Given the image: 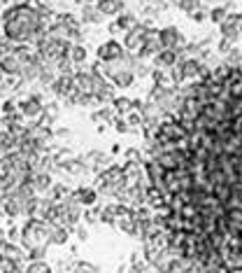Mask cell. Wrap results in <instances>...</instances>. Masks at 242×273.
<instances>
[{
    "instance_id": "cell-1",
    "label": "cell",
    "mask_w": 242,
    "mask_h": 273,
    "mask_svg": "<svg viewBox=\"0 0 242 273\" xmlns=\"http://www.w3.org/2000/svg\"><path fill=\"white\" fill-rule=\"evenodd\" d=\"M154 234L175 259L242 273V61L203 73L149 138Z\"/></svg>"
},
{
    "instance_id": "cell-2",
    "label": "cell",
    "mask_w": 242,
    "mask_h": 273,
    "mask_svg": "<svg viewBox=\"0 0 242 273\" xmlns=\"http://www.w3.org/2000/svg\"><path fill=\"white\" fill-rule=\"evenodd\" d=\"M47 5L35 7L31 3H16L10 5L3 14H0V28L3 35L12 42V45H35L44 33L49 31L47 24Z\"/></svg>"
},
{
    "instance_id": "cell-3",
    "label": "cell",
    "mask_w": 242,
    "mask_h": 273,
    "mask_svg": "<svg viewBox=\"0 0 242 273\" xmlns=\"http://www.w3.org/2000/svg\"><path fill=\"white\" fill-rule=\"evenodd\" d=\"M52 231L54 224L47 222L44 217H28L26 224L21 226V245L28 252V257L33 259H42L47 245H52Z\"/></svg>"
},
{
    "instance_id": "cell-4",
    "label": "cell",
    "mask_w": 242,
    "mask_h": 273,
    "mask_svg": "<svg viewBox=\"0 0 242 273\" xmlns=\"http://www.w3.org/2000/svg\"><path fill=\"white\" fill-rule=\"evenodd\" d=\"M31 58V52L26 49V45H14L5 56L0 58V73L5 75H21L23 66Z\"/></svg>"
},
{
    "instance_id": "cell-5",
    "label": "cell",
    "mask_w": 242,
    "mask_h": 273,
    "mask_svg": "<svg viewBox=\"0 0 242 273\" xmlns=\"http://www.w3.org/2000/svg\"><path fill=\"white\" fill-rule=\"evenodd\" d=\"M19 112L23 115V119H37L44 112V103L37 94H31L26 100L19 103Z\"/></svg>"
},
{
    "instance_id": "cell-6",
    "label": "cell",
    "mask_w": 242,
    "mask_h": 273,
    "mask_svg": "<svg viewBox=\"0 0 242 273\" xmlns=\"http://www.w3.org/2000/svg\"><path fill=\"white\" fill-rule=\"evenodd\" d=\"M124 58V47L116 40H107L98 47V61L100 63H114Z\"/></svg>"
},
{
    "instance_id": "cell-7",
    "label": "cell",
    "mask_w": 242,
    "mask_h": 273,
    "mask_svg": "<svg viewBox=\"0 0 242 273\" xmlns=\"http://www.w3.org/2000/svg\"><path fill=\"white\" fill-rule=\"evenodd\" d=\"M93 100H98V103L114 100V89H112V84L98 73H93Z\"/></svg>"
},
{
    "instance_id": "cell-8",
    "label": "cell",
    "mask_w": 242,
    "mask_h": 273,
    "mask_svg": "<svg viewBox=\"0 0 242 273\" xmlns=\"http://www.w3.org/2000/svg\"><path fill=\"white\" fill-rule=\"evenodd\" d=\"M149 28L144 26V24H135V26L131 28V31L126 33V37H124V47L131 49V52H135V49L142 47V42H144V35H147Z\"/></svg>"
},
{
    "instance_id": "cell-9",
    "label": "cell",
    "mask_w": 242,
    "mask_h": 273,
    "mask_svg": "<svg viewBox=\"0 0 242 273\" xmlns=\"http://www.w3.org/2000/svg\"><path fill=\"white\" fill-rule=\"evenodd\" d=\"M158 47H161V33H158V31H152V28H149L147 35H144L142 47L137 49V52H140V58L154 56V54L158 52Z\"/></svg>"
},
{
    "instance_id": "cell-10",
    "label": "cell",
    "mask_w": 242,
    "mask_h": 273,
    "mask_svg": "<svg viewBox=\"0 0 242 273\" xmlns=\"http://www.w3.org/2000/svg\"><path fill=\"white\" fill-rule=\"evenodd\" d=\"M40 70H42V56H40V54H31V58H28V63L23 66L19 77H21L23 82H33V79L40 77Z\"/></svg>"
},
{
    "instance_id": "cell-11",
    "label": "cell",
    "mask_w": 242,
    "mask_h": 273,
    "mask_svg": "<svg viewBox=\"0 0 242 273\" xmlns=\"http://www.w3.org/2000/svg\"><path fill=\"white\" fill-rule=\"evenodd\" d=\"M182 42H184V37H182V33H179L177 28H163V31H161V47L175 49L177 45H182Z\"/></svg>"
},
{
    "instance_id": "cell-12",
    "label": "cell",
    "mask_w": 242,
    "mask_h": 273,
    "mask_svg": "<svg viewBox=\"0 0 242 273\" xmlns=\"http://www.w3.org/2000/svg\"><path fill=\"white\" fill-rule=\"evenodd\" d=\"M0 255H5L10 262H16V264L23 262V250L21 247H16L14 243H7V241L0 243Z\"/></svg>"
},
{
    "instance_id": "cell-13",
    "label": "cell",
    "mask_w": 242,
    "mask_h": 273,
    "mask_svg": "<svg viewBox=\"0 0 242 273\" xmlns=\"http://www.w3.org/2000/svg\"><path fill=\"white\" fill-rule=\"evenodd\" d=\"M177 63V54L173 49H163V52H156L154 54V66L156 68H170Z\"/></svg>"
},
{
    "instance_id": "cell-14",
    "label": "cell",
    "mask_w": 242,
    "mask_h": 273,
    "mask_svg": "<svg viewBox=\"0 0 242 273\" xmlns=\"http://www.w3.org/2000/svg\"><path fill=\"white\" fill-rule=\"evenodd\" d=\"M135 24H137V21H135V16H133V14H124V16H119V19L112 24L110 31L114 33V35H116V33H128Z\"/></svg>"
},
{
    "instance_id": "cell-15",
    "label": "cell",
    "mask_w": 242,
    "mask_h": 273,
    "mask_svg": "<svg viewBox=\"0 0 242 273\" xmlns=\"http://www.w3.org/2000/svg\"><path fill=\"white\" fill-rule=\"evenodd\" d=\"M98 7L103 14H119L124 7V0H98Z\"/></svg>"
},
{
    "instance_id": "cell-16",
    "label": "cell",
    "mask_w": 242,
    "mask_h": 273,
    "mask_svg": "<svg viewBox=\"0 0 242 273\" xmlns=\"http://www.w3.org/2000/svg\"><path fill=\"white\" fill-rule=\"evenodd\" d=\"M75 199H77L82 205H93L95 199H98V192H95V189L82 187V189H77V192H75Z\"/></svg>"
},
{
    "instance_id": "cell-17",
    "label": "cell",
    "mask_w": 242,
    "mask_h": 273,
    "mask_svg": "<svg viewBox=\"0 0 242 273\" xmlns=\"http://www.w3.org/2000/svg\"><path fill=\"white\" fill-rule=\"evenodd\" d=\"M23 273H54V271H52V266H49L44 259H33V262L23 268Z\"/></svg>"
},
{
    "instance_id": "cell-18",
    "label": "cell",
    "mask_w": 242,
    "mask_h": 273,
    "mask_svg": "<svg viewBox=\"0 0 242 273\" xmlns=\"http://www.w3.org/2000/svg\"><path fill=\"white\" fill-rule=\"evenodd\" d=\"M119 210H121V205H105V208L100 210V220L107 222V224H114L116 217H119Z\"/></svg>"
},
{
    "instance_id": "cell-19",
    "label": "cell",
    "mask_w": 242,
    "mask_h": 273,
    "mask_svg": "<svg viewBox=\"0 0 242 273\" xmlns=\"http://www.w3.org/2000/svg\"><path fill=\"white\" fill-rule=\"evenodd\" d=\"M68 238H70V231L65 229V226H54V231H52V243H54V245H65Z\"/></svg>"
},
{
    "instance_id": "cell-20",
    "label": "cell",
    "mask_w": 242,
    "mask_h": 273,
    "mask_svg": "<svg viewBox=\"0 0 242 273\" xmlns=\"http://www.w3.org/2000/svg\"><path fill=\"white\" fill-rule=\"evenodd\" d=\"M100 14H103V12H100L98 7L84 5V10H82V21H89V24H98V21H100Z\"/></svg>"
},
{
    "instance_id": "cell-21",
    "label": "cell",
    "mask_w": 242,
    "mask_h": 273,
    "mask_svg": "<svg viewBox=\"0 0 242 273\" xmlns=\"http://www.w3.org/2000/svg\"><path fill=\"white\" fill-rule=\"evenodd\" d=\"M68 194H70V192H68L65 184H52V189H49V199H52V201H63Z\"/></svg>"
},
{
    "instance_id": "cell-22",
    "label": "cell",
    "mask_w": 242,
    "mask_h": 273,
    "mask_svg": "<svg viewBox=\"0 0 242 273\" xmlns=\"http://www.w3.org/2000/svg\"><path fill=\"white\" fill-rule=\"evenodd\" d=\"M112 103H114V110L121 112V115H128V112L133 110V100L131 98H114Z\"/></svg>"
},
{
    "instance_id": "cell-23",
    "label": "cell",
    "mask_w": 242,
    "mask_h": 273,
    "mask_svg": "<svg viewBox=\"0 0 242 273\" xmlns=\"http://www.w3.org/2000/svg\"><path fill=\"white\" fill-rule=\"evenodd\" d=\"M72 273H100V271H98V266L91 262H77L72 266Z\"/></svg>"
},
{
    "instance_id": "cell-24",
    "label": "cell",
    "mask_w": 242,
    "mask_h": 273,
    "mask_svg": "<svg viewBox=\"0 0 242 273\" xmlns=\"http://www.w3.org/2000/svg\"><path fill=\"white\" fill-rule=\"evenodd\" d=\"M70 61L72 63H82L86 58V49L84 47H79V45H75V47H70Z\"/></svg>"
},
{
    "instance_id": "cell-25",
    "label": "cell",
    "mask_w": 242,
    "mask_h": 273,
    "mask_svg": "<svg viewBox=\"0 0 242 273\" xmlns=\"http://www.w3.org/2000/svg\"><path fill=\"white\" fill-rule=\"evenodd\" d=\"M86 168V163H79V161H68V163H63V171H68L70 175H79L82 171Z\"/></svg>"
},
{
    "instance_id": "cell-26",
    "label": "cell",
    "mask_w": 242,
    "mask_h": 273,
    "mask_svg": "<svg viewBox=\"0 0 242 273\" xmlns=\"http://www.w3.org/2000/svg\"><path fill=\"white\" fill-rule=\"evenodd\" d=\"M93 119L95 121H114V112H112L110 108H103L100 112H95V115H93Z\"/></svg>"
},
{
    "instance_id": "cell-27",
    "label": "cell",
    "mask_w": 242,
    "mask_h": 273,
    "mask_svg": "<svg viewBox=\"0 0 242 273\" xmlns=\"http://www.w3.org/2000/svg\"><path fill=\"white\" fill-rule=\"evenodd\" d=\"M179 73H182V77H184V75L198 73V63H196V61H186L184 66H182V70H179Z\"/></svg>"
},
{
    "instance_id": "cell-28",
    "label": "cell",
    "mask_w": 242,
    "mask_h": 273,
    "mask_svg": "<svg viewBox=\"0 0 242 273\" xmlns=\"http://www.w3.org/2000/svg\"><path fill=\"white\" fill-rule=\"evenodd\" d=\"M128 126H140L142 124V112H135V110H131L128 112Z\"/></svg>"
},
{
    "instance_id": "cell-29",
    "label": "cell",
    "mask_w": 242,
    "mask_h": 273,
    "mask_svg": "<svg viewBox=\"0 0 242 273\" xmlns=\"http://www.w3.org/2000/svg\"><path fill=\"white\" fill-rule=\"evenodd\" d=\"M154 82H156L158 87H170V79L165 77V73H161V70H156V73H154Z\"/></svg>"
},
{
    "instance_id": "cell-30",
    "label": "cell",
    "mask_w": 242,
    "mask_h": 273,
    "mask_svg": "<svg viewBox=\"0 0 242 273\" xmlns=\"http://www.w3.org/2000/svg\"><path fill=\"white\" fill-rule=\"evenodd\" d=\"M84 217H86V222H95V220L100 217V210H95V208L86 210V213H84Z\"/></svg>"
},
{
    "instance_id": "cell-31",
    "label": "cell",
    "mask_w": 242,
    "mask_h": 273,
    "mask_svg": "<svg viewBox=\"0 0 242 273\" xmlns=\"http://www.w3.org/2000/svg\"><path fill=\"white\" fill-rule=\"evenodd\" d=\"M116 129H119V133H126L128 131V121L126 119H114Z\"/></svg>"
},
{
    "instance_id": "cell-32",
    "label": "cell",
    "mask_w": 242,
    "mask_h": 273,
    "mask_svg": "<svg viewBox=\"0 0 242 273\" xmlns=\"http://www.w3.org/2000/svg\"><path fill=\"white\" fill-rule=\"evenodd\" d=\"M77 236L82 238V241H86V229H82V226H79V229H77Z\"/></svg>"
},
{
    "instance_id": "cell-33",
    "label": "cell",
    "mask_w": 242,
    "mask_h": 273,
    "mask_svg": "<svg viewBox=\"0 0 242 273\" xmlns=\"http://www.w3.org/2000/svg\"><path fill=\"white\" fill-rule=\"evenodd\" d=\"M5 3H10V0H0V5H5Z\"/></svg>"
},
{
    "instance_id": "cell-34",
    "label": "cell",
    "mask_w": 242,
    "mask_h": 273,
    "mask_svg": "<svg viewBox=\"0 0 242 273\" xmlns=\"http://www.w3.org/2000/svg\"><path fill=\"white\" fill-rule=\"evenodd\" d=\"M0 243H3V241H0Z\"/></svg>"
}]
</instances>
